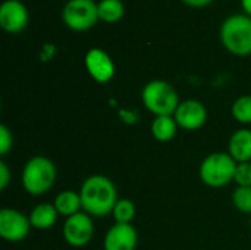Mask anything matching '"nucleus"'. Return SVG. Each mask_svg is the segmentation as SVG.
<instances>
[{
	"label": "nucleus",
	"mask_w": 251,
	"mask_h": 250,
	"mask_svg": "<svg viewBox=\"0 0 251 250\" xmlns=\"http://www.w3.org/2000/svg\"><path fill=\"white\" fill-rule=\"evenodd\" d=\"M82 211L90 217H106L112 214L118 199V190L110 178L101 174L90 175L79 189Z\"/></svg>",
	"instance_id": "obj_1"
},
{
	"label": "nucleus",
	"mask_w": 251,
	"mask_h": 250,
	"mask_svg": "<svg viewBox=\"0 0 251 250\" xmlns=\"http://www.w3.org/2000/svg\"><path fill=\"white\" fill-rule=\"evenodd\" d=\"M219 38L229 53L240 57L251 55V16L246 13L228 16L221 25Z\"/></svg>",
	"instance_id": "obj_2"
},
{
	"label": "nucleus",
	"mask_w": 251,
	"mask_h": 250,
	"mask_svg": "<svg viewBox=\"0 0 251 250\" xmlns=\"http://www.w3.org/2000/svg\"><path fill=\"white\" fill-rule=\"evenodd\" d=\"M141 99L146 109L154 116H174L181 103L174 85L163 80L147 83L141 91Z\"/></svg>",
	"instance_id": "obj_3"
},
{
	"label": "nucleus",
	"mask_w": 251,
	"mask_h": 250,
	"mask_svg": "<svg viewBox=\"0 0 251 250\" xmlns=\"http://www.w3.org/2000/svg\"><path fill=\"white\" fill-rule=\"evenodd\" d=\"M56 175V167L49 158L34 156L22 169V186L31 196H43L53 187Z\"/></svg>",
	"instance_id": "obj_4"
},
{
	"label": "nucleus",
	"mask_w": 251,
	"mask_h": 250,
	"mask_svg": "<svg viewBox=\"0 0 251 250\" xmlns=\"http://www.w3.org/2000/svg\"><path fill=\"white\" fill-rule=\"evenodd\" d=\"M237 165L238 164L229 153L213 152L200 164V180L212 189H221L234 181Z\"/></svg>",
	"instance_id": "obj_5"
},
{
	"label": "nucleus",
	"mask_w": 251,
	"mask_h": 250,
	"mask_svg": "<svg viewBox=\"0 0 251 250\" xmlns=\"http://www.w3.org/2000/svg\"><path fill=\"white\" fill-rule=\"evenodd\" d=\"M62 19L72 31H88L100 21L97 3L94 0H68L62 10Z\"/></svg>",
	"instance_id": "obj_6"
},
{
	"label": "nucleus",
	"mask_w": 251,
	"mask_h": 250,
	"mask_svg": "<svg viewBox=\"0 0 251 250\" xmlns=\"http://www.w3.org/2000/svg\"><path fill=\"white\" fill-rule=\"evenodd\" d=\"M31 228L29 217L18 209L3 208L0 211V236L10 243L22 242Z\"/></svg>",
	"instance_id": "obj_7"
},
{
	"label": "nucleus",
	"mask_w": 251,
	"mask_h": 250,
	"mask_svg": "<svg viewBox=\"0 0 251 250\" xmlns=\"http://www.w3.org/2000/svg\"><path fill=\"white\" fill-rule=\"evenodd\" d=\"M94 236V224L88 214L78 212L66 218L63 224V239L69 246L82 248L91 242Z\"/></svg>",
	"instance_id": "obj_8"
},
{
	"label": "nucleus",
	"mask_w": 251,
	"mask_h": 250,
	"mask_svg": "<svg viewBox=\"0 0 251 250\" xmlns=\"http://www.w3.org/2000/svg\"><path fill=\"white\" fill-rule=\"evenodd\" d=\"M174 118L179 128L187 131H196L201 128L207 121V109L206 106L194 99L184 100L179 103Z\"/></svg>",
	"instance_id": "obj_9"
},
{
	"label": "nucleus",
	"mask_w": 251,
	"mask_h": 250,
	"mask_svg": "<svg viewBox=\"0 0 251 250\" xmlns=\"http://www.w3.org/2000/svg\"><path fill=\"white\" fill-rule=\"evenodd\" d=\"M28 9L21 0H4L0 6V27L9 34H18L28 25Z\"/></svg>",
	"instance_id": "obj_10"
},
{
	"label": "nucleus",
	"mask_w": 251,
	"mask_h": 250,
	"mask_svg": "<svg viewBox=\"0 0 251 250\" xmlns=\"http://www.w3.org/2000/svg\"><path fill=\"white\" fill-rule=\"evenodd\" d=\"M84 63L90 77L100 84L109 83L115 75V63L103 49H90L85 53Z\"/></svg>",
	"instance_id": "obj_11"
},
{
	"label": "nucleus",
	"mask_w": 251,
	"mask_h": 250,
	"mask_svg": "<svg viewBox=\"0 0 251 250\" xmlns=\"http://www.w3.org/2000/svg\"><path fill=\"white\" fill-rule=\"evenodd\" d=\"M138 243L137 230L131 224L112 225L104 236V250H135Z\"/></svg>",
	"instance_id": "obj_12"
},
{
	"label": "nucleus",
	"mask_w": 251,
	"mask_h": 250,
	"mask_svg": "<svg viewBox=\"0 0 251 250\" xmlns=\"http://www.w3.org/2000/svg\"><path fill=\"white\" fill-rule=\"evenodd\" d=\"M228 153L237 164L251 162V130H237L228 143Z\"/></svg>",
	"instance_id": "obj_13"
},
{
	"label": "nucleus",
	"mask_w": 251,
	"mask_h": 250,
	"mask_svg": "<svg viewBox=\"0 0 251 250\" xmlns=\"http://www.w3.org/2000/svg\"><path fill=\"white\" fill-rule=\"evenodd\" d=\"M59 212L53 203H40L29 214L31 227L37 230H49L57 221Z\"/></svg>",
	"instance_id": "obj_14"
},
{
	"label": "nucleus",
	"mask_w": 251,
	"mask_h": 250,
	"mask_svg": "<svg viewBox=\"0 0 251 250\" xmlns=\"http://www.w3.org/2000/svg\"><path fill=\"white\" fill-rule=\"evenodd\" d=\"M53 205L57 209L59 215L66 217V218H69V217L81 212V209H82V203H81L79 193H75L72 190H63V192H60L54 197Z\"/></svg>",
	"instance_id": "obj_15"
},
{
	"label": "nucleus",
	"mask_w": 251,
	"mask_h": 250,
	"mask_svg": "<svg viewBox=\"0 0 251 250\" xmlns=\"http://www.w3.org/2000/svg\"><path fill=\"white\" fill-rule=\"evenodd\" d=\"M178 131V124L174 116H156L151 122V134L157 141H171Z\"/></svg>",
	"instance_id": "obj_16"
},
{
	"label": "nucleus",
	"mask_w": 251,
	"mask_h": 250,
	"mask_svg": "<svg viewBox=\"0 0 251 250\" xmlns=\"http://www.w3.org/2000/svg\"><path fill=\"white\" fill-rule=\"evenodd\" d=\"M99 19L106 24H116L125 13L124 3L121 0H100L97 3Z\"/></svg>",
	"instance_id": "obj_17"
},
{
	"label": "nucleus",
	"mask_w": 251,
	"mask_h": 250,
	"mask_svg": "<svg viewBox=\"0 0 251 250\" xmlns=\"http://www.w3.org/2000/svg\"><path fill=\"white\" fill-rule=\"evenodd\" d=\"M112 217L118 224H131L135 217V205L129 199H119L112 211Z\"/></svg>",
	"instance_id": "obj_18"
},
{
	"label": "nucleus",
	"mask_w": 251,
	"mask_h": 250,
	"mask_svg": "<svg viewBox=\"0 0 251 250\" xmlns=\"http://www.w3.org/2000/svg\"><path fill=\"white\" fill-rule=\"evenodd\" d=\"M231 113L237 122L246 125L251 124V96H240L234 102Z\"/></svg>",
	"instance_id": "obj_19"
},
{
	"label": "nucleus",
	"mask_w": 251,
	"mask_h": 250,
	"mask_svg": "<svg viewBox=\"0 0 251 250\" xmlns=\"http://www.w3.org/2000/svg\"><path fill=\"white\" fill-rule=\"evenodd\" d=\"M232 203L240 212L251 214V187H237L232 193Z\"/></svg>",
	"instance_id": "obj_20"
},
{
	"label": "nucleus",
	"mask_w": 251,
	"mask_h": 250,
	"mask_svg": "<svg viewBox=\"0 0 251 250\" xmlns=\"http://www.w3.org/2000/svg\"><path fill=\"white\" fill-rule=\"evenodd\" d=\"M234 181L238 184V187H251V162L237 165Z\"/></svg>",
	"instance_id": "obj_21"
},
{
	"label": "nucleus",
	"mask_w": 251,
	"mask_h": 250,
	"mask_svg": "<svg viewBox=\"0 0 251 250\" xmlns=\"http://www.w3.org/2000/svg\"><path fill=\"white\" fill-rule=\"evenodd\" d=\"M13 146V136L6 125H0V155H6Z\"/></svg>",
	"instance_id": "obj_22"
},
{
	"label": "nucleus",
	"mask_w": 251,
	"mask_h": 250,
	"mask_svg": "<svg viewBox=\"0 0 251 250\" xmlns=\"http://www.w3.org/2000/svg\"><path fill=\"white\" fill-rule=\"evenodd\" d=\"M10 171L9 167L1 161L0 162V190H4L7 187V184L10 183Z\"/></svg>",
	"instance_id": "obj_23"
},
{
	"label": "nucleus",
	"mask_w": 251,
	"mask_h": 250,
	"mask_svg": "<svg viewBox=\"0 0 251 250\" xmlns=\"http://www.w3.org/2000/svg\"><path fill=\"white\" fill-rule=\"evenodd\" d=\"M181 1H184L185 4H188L191 7H204V6L210 4L213 0H181Z\"/></svg>",
	"instance_id": "obj_24"
},
{
	"label": "nucleus",
	"mask_w": 251,
	"mask_h": 250,
	"mask_svg": "<svg viewBox=\"0 0 251 250\" xmlns=\"http://www.w3.org/2000/svg\"><path fill=\"white\" fill-rule=\"evenodd\" d=\"M119 115H121V118L126 122V124H134L135 121H137V116L132 113V112H128V111H121L119 112Z\"/></svg>",
	"instance_id": "obj_25"
},
{
	"label": "nucleus",
	"mask_w": 251,
	"mask_h": 250,
	"mask_svg": "<svg viewBox=\"0 0 251 250\" xmlns=\"http://www.w3.org/2000/svg\"><path fill=\"white\" fill-rule=\"evenodd\" d=\"M241 7L246 15L251 16V0H241Z\"/></svg>",
	"instance_id": "obj_26"
}]
</instances>
